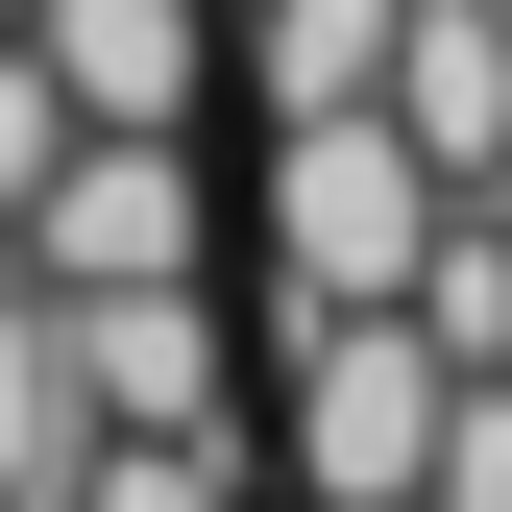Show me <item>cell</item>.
<instances>
[{
  "label": "cell",
  "instance_id": "14",
  "mask_svg": "<svg viewBox=\"0 0 512 512\" xmlns=\"http://www.w3.org/2000/svg\"><path fill=\"white\" fill-rule=\"evenodd\" d=\"M0 25H25V0H0Z\"/></svg>",
  "mask_w": 512,
  "mask_h": 512
},
{
  "label": "cell",
  "instance_id": "6",
  "mask_svg": "<svg viewBox=\"0 0 512 512\" xmlns=\"http://www.w3.org/2000/svg\"><path fill=\"white\" fill-rule=\"evenodd\" d=\"M98 464V391H74V317H49L25 269H0V512H74Z\"/></svg>",
  "mask_w": 512,
  "mask_h": 512
},
{
  "label": "cell",
  "instance_id": "7",
  "mask_svg": "<svg viewBox=\"0 0 512 512\" xmlns=\"http://www.w3.org/2000/svg\"><path fill=\"white\" fill-rule=\"evenodd\" d=\"M391 122L488 196V147H512V25H488V0H415V25H391Z\"/></svg>",
  "mask_w": 512,
  "mask_h": 512
},
{
  "label": "cell",
  "instance_id": "3",
  "mask_svg": "<svg viewBox=\"0 0 512 512\" xmlns=\"http://www.w3.org/2000/svg\"><path fill=\"white\" fill-rule=\"evenodd\" d=\"M25 269H49V293H147V269H220L196 122H74V147L25 171Z\"/></svg>",
  "mask_w": 512,
  "mask_h": 512
},
{
  "label": "cell",
  "instance_id": "8",
  "mask_svg": "<svg viewBox=\"0 0 512 512\" xmlns=\"http://www.w3.org/2000/svg\"><path fill=\"white\" fill-rule=\"evenodd\" d=\"M391 25H415V0H244V98H269V122L391 98Z\"/></svg>",
  "mask_w": 512,
  "mask_h": 512
},
{
  "label": "cell",
  "instance_id": "10",
  "mask_svg": "<svg viewBox=\"0 0 512 512\" xmlns=\"http://www.w3.org/2000/svg\"><path fill=\"white\" fill-rule=\"evenodd\" d=\"M74 512H244V415H171V439H98Z\"/></svg>",
  "mask_w": 512,
  "mask_h": 512
},
{
  "label": "cell",
  "instance_id": "9",
  "mask_svg": "<svg viewBox=\"0 0 512 512\" xmlns=\"http://www.w3.org/2000/svg\"><path fill=\"white\" fill-rule=\"evenodd\" d=\"M415 342L439 366H512V220L488 196H439V244H415Z\"/></svg>",
  "mask_w": 512,
  "mask_h": 512
},
{
  "label": "cell",
  "instance_id": "4",
  "mask_svg": "<svg viewBox=\"0 0 512 512\" xmlns=\"http://www.w3.org/2000/svg\"><path fill=\"white\" fill-rule=\"evenodd\" d=\"M49 293V269H25ZM74 317V391L98 439H171V415H244V342H220V269H147V293H49Z\"/></svg>",
  "mask_w": 512,
  "mask_h": 512
},
{
  "label": "cell",
  "instance_id": "1",
  "mask_svg": "<svg viewBox=\"0 0 512 512\" xmlns=\"http://www.w3.org/2000/svg\"><path fill=\"white\" fill-rule=\"evenodd\" d=\"M439 196H464V171H439L391 98L269 122V196H244V244H269V317H391V293H415V244H439Z\"/></svg>",
  "mask_w": 512,
  "mask_h": 512
},
{
  "label": "cell",
  "instance_id": "13",
  "mask_svg": "<svg viewBox=\"0 0 512 512\" xmlns=\"http://www.w3.org/2000/svg\"><path fill=\"white\" fill-rule=\"evenodd\" d=\"M488 220H512V147H488Z\"/></svg>",
  "mask_w": 512,
  "mask_h": 512
},
{
  "label": "cell",
  "instance_id": "5",
  "mask_svg": "<svg viewBox=\"0 0 512 512\" xmlns=\"http://www.w3.org/2000/svg\"><path fill=\"white\" fill-rule=\"evenodd\" d=\"M25 49H49L74 122H196L220 98V0H25Z\"/></svg>",
  "mask_w": 512,
  "mask_h": 512
},
{
  "label": "cell",
  "instance_id": "12",
  "mask_svg": "<svg viewBox=\"0 0 512 512\" xmlns=\"http://www.w3.org/2000/svg\"><path fill=\"white\" fill-rule=\"evenodd\" d=\"M0 269H25V196H0Z\"/></svg>",
  "mask_w": 512,
  "mask_h": 512
},
{
  "label": "cell",
  "instance_id": "11",
  "mask_svg": "<svg viewBox=\"0 0 512 512\" xmlns=\"http://www.w3.org/2000/svg\"><path fill=\"white\" fill-rule=\"evenodd\" d=\"M415 512H512V366H464V391H439V464H415Z\"/></svg>",
  "mask_w": 512,
  "mask_h": 512
},
{
  "label": "cell",
  "instance_id": "15",
  "mask_svg": "<svg viewBox=\"0 0 512 512\" xmlns=\"http://www.w3.org/2000/svg\"><path fill=\"white\" fill-rule=\"evenodd\" d=\"M488 25H512V0H488Z\"/></svg>",
  "mask_w": 512,
  "mask_h": 512
},
{
  "label": "cell",
  "instance_id": "2",
  "mask_svg": "<svg viewBox=\"0 0 512 512\" xmlns=\"http://www.w3.org/2000/svg\"><path fill=\"white\" fill-rule=\"evenodd\" d=\"M439 391H464V366L415 342V293H391V317H293V415H269L293 512H415V464H439Z\"/></svg>",
  "mask_w": 512,
  "mask_h": 512
}]
</instances>
